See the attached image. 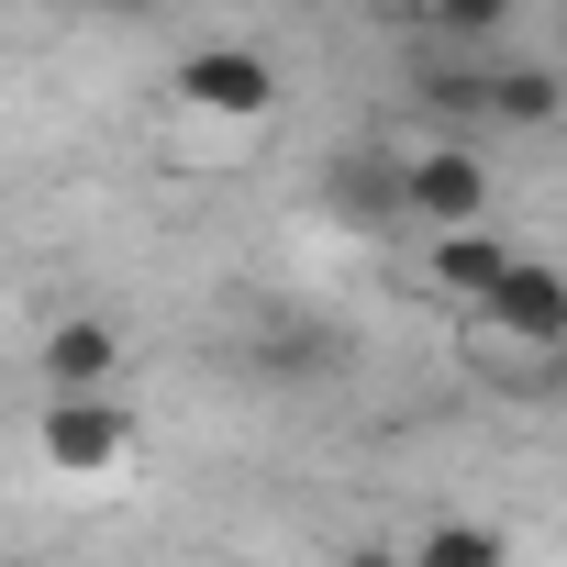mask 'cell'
<instances>
[{"mask_svg":"<svg viewBox=\"0 0 567 567\" xmlns=\"http://www.w3.org/2000/svg\"><path fill=\"white\" fill-rule=\"evenodd\" d=\"M346 567H401V545H346Z\"/></svg>","mask_w":567,"mask_h":567,"instance_id":"cell-11","label":"cell"},{"mask_svg":"<svg viewBox=\"0 0 567 567\" xmlns=\"http://www.w3.org/2000/svg\"><path fill=\"white\" fill-rule=\"evenodd\" d=\"M178 101L212 112V123H256L278 101V56L267 45H189L178 56Z\"/></svg>","mask_w":567,"mask_h":567,"instance_id":"cell-5","label":"cell"},{"mask_svg":"<svg viewBox=\"0 0 567 567\" xmlns=\"http://www.w3.org/2000/svg\"><path fill=\"white\" fill-rule=\"evenodd\" d=\"M423 267H434V290H445V301H489V278L512 267V234H489V223H478V234H434Z\"/></svg>","mask_w":567,"mask_h":567,"instance_id":"cell-6","label":"cell"},{"mask_svg":"<svg viewBox=\"0 0 567 567\" xmlns=\"http://www.w3.org/2000/svg\"><path fill=\"white\" fill-rule=\"evenodd\" d=\"M478 323H489L501 346H523V357H556V346H567V267L534 256V245H512V267L489 278Z\"/></svg>","mask_w":567,"mask_h":567,"instance_id":"cell-1","label":"cell"},{"mask_svg":"<svg viewBox=\"0 0 567 567\" xmlns=\"http://www.w3.org/2000/svg\"><path fill=\"white\" fill-rule=\"evenodd\" d=\"M434 34L478 56V45H501V34H512V0H445V12H434Z\"/></svg>","mask_w":567,"mask_h":567,"instance_id":"cell-10","label":"cell"},{"mask_svg":"<svg viewBox=\"0 0 567 567\" xmlns=\"http://www.w3.org/2000/svg\"><path fill=\"white\" fill-rule=\"evenodd\" d=\"M423 101L456 112V123H489V68H478V56H467V68H423Z\"/></svg>","mask_w":567,"mask_h":567,"instance_id":"cell-9","label":"cell"},{"mask_svg":"<svg viewBox=\"0 0 567 567\" xmlns=\"http://www.w3.org/2000/svg\"><path fill=\"white\" fill-rule=\"evenodd\" d=\"M34 445H45V467L101 478V467L134 456V401H123V390H101V401H45V412H34Z\"/></svg>","mask_w":567,"mask_h":567,"instance_id":"cell-4","label":"cell"},{"mask_svg":"<svg viewBox=\"0 0 567 567\" xmlns=\"http://www.w3.org/2000/svg\"><path fill=\"white\" fill-rule=\"evenodd\" d=\"M390 200L423 212L434 234H478L489 223V156L478 145H423L412 167H390Z\"/></svg>","mask_w":567,"mask_h":567,"instance_id":"cell-2","label":"cell"},{"mask_svg":"<svg viewBox=\"0 0 567 567\" xmlns=\"http://www.w3.org/2000/svg\"><path fill=\"white\" fill-rule=\"evenodd\" d=\"M34 379H45V401H101V390H123V323H112V312L45 323V334H34Z\"/></svg>","mask_w":567,"mask_h":567,"instance_id":"cell-3","label":"cell"},{"mask_svg":"<svg viewBox=\"0 0 567 567\" xmlns=\"http://www.w3.org/2000/svg\"><path fill=\"white\" fill-rule=\"evenodd\" d=\"M401 567H512V534L456 512V523H423V534L401 545Z\"/></svg>","mask_w":567,"mask_h":567,"instance_id":"cell-7","label":"cell"},{"mask_svg":"<svg viewBox=\"0 0 567 567\" xmlns=\"http://www.w3.org/2000/svg\"><path fill=\"white\" fill-rule=\"evenodd\" d=\"M567 112V90H556V68H489V123H556Z\"/></svg>","mask_w":567,"mask_h":567,"instance_id":"cell-8","label":"cell"}]
</instances>
